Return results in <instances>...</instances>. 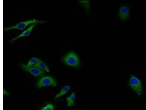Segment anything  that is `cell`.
I'll return each instance as SVG.
<instances>
[{"instance_id":"obj_6","label":"cell","mask_w":146,"mask_h":110,"mask_svg":"<svg viewBox=\"0 0 146 110\" xmlns=\"http://www.w3.org/2000/svg\"><path fill=\"white\" fill-rule=\"evenodd\" d=\"M118 15L121 20L125 21L130 16V8L126 5H122L120 7L118 11Z\"/></svg>"},{"instance_id":"obj_8","label":"cell","mask_w":146,"mask_h":110,"mask_svg":"<svg viewBox=\"0 0 146 110\" xmlns=\"http://www.w3.org/2000/svg\"><path fill=\"white\" fill-rule=\"evenodd\" d=\"M70 89H71V88L69 85H65V86H64L61 89L59 93L56 95L54 97L55 100H56V99H59L61 97L63 96L64 95L67 93L68 92L70 91Z\"/></svg>"},{"instance_id":"obj_13","label":"cell","mask_w":146,"mask_h":110,"mask_svg":"<svg viewBox=\"0 0 146 110\" xmlns=\"http://www.w3.org/2000/svg\"><path fill=\"white\" fill-rule=\"evenodd\" d=\"M82 3H83L84 5V7H85L86 10L89 13V11H90V2L89 1H82L81 2Z\"/></svg>"},{"instance_id":"obj_9","label":"cell","mask_w":146,"mask_h":110,"mask_svg":"<svg viewBox=\"0 0 146 110\" xmlns=\"http://www.w3.org/2000/svg\"><path fill=\"white\" fill-rule=\"evenodd\" d=\"M76 99V95L75 93H72L69 96L66 98L67 106L69 107H72L74 105L75 101Z\"/></svg>"},{"instance_id":"obj_2","label":"cell","mask_w":146,"mask_h":110,"mask_svg":"<svg viewBox=\"0 0 146 110\" xmlns=\"http://www.w3.org/2000/svg\"><path fill=\"white\" fill-rule=\"evenodd\" d=\"M128 86L131 89L135 92L138 95L140 96L143 92V86L141 80L136 76L131 74L130 76Z\"/></svg>"},{"instance_id":"obj_10","label":"cell","mask_w":146,"mask_h":110,"mask_svg":"<svg viewBox=\"0 0 146 110\" xmlns=\"http://www.w3.org/2000/svg\"><path fill=\"white\" fill-rule=\"evenodd\" d=\"M34 66L44 71L49 72L50 71L49 68L46 64V63L42 60H40L37 64L35 65Z\"/></svg>"},{"instance_id":"obj_1","label":"cell","mask_w":146,"mask_h":110,"mask_svg":"<svg viewBox=\"0 0 146 110\" xmlns=\"http://www.w3.org/2000/svg\"><path fill=\"white\" fill-rule=\"evenodd\" d=\"M64 63L67 66L77 68L80 66V58L75 52L71 51L65 55L62 58Z\"/></svg>"},{"instance_id":"obj_5","label":"cell","mask_w":146,"mask_h":110,"mask_svg":"<svg viewBox=\"0 0 146 110\" xmlns=\"http://www.w3.org/2000/svg\"><path fill=\"white\" fill-rule=\"evenodd\" d=\"M21 66L24 71L28 72L33 76L36 78L42 76L45 73V71L36 67L28 66L27 65L23 64H21Z\"/></svg>"},{"instance_id":"obj_12","label":"cell","mask_w":146,"mask_h":110,"mask_svg":"<svg viewBox=\"0 0 146 110\" xmlns=\"http://www.w3.org/2000/svg\"><path fill=\"white\" fill-rule=\"evenodd\" d=\"M54 106L53 104L52 103H48L43 107L40 110H54Z\"/></svg>"},{"instance_id":"obj_7","label":"cell","mask_w":146,"mask_h":110,"mask_svg":"<svg viewBox=\"0 0 146 110\" xmlns=\"http://www.w3.org/2000/svg\"><path fill=\"white\" fill-rule=\"evenodd\" d=\"M38 23H35L31 25L28 28H27V30L23 31L20 35H18V36L14 38L11 39L10 42H13L15 41V40H16L20 38L26 37H28L30 36L33 30V29L34 28L35 26H36V25Z\"/></svg>"},{"instance_id":"obj_3","label":"cell","mask_w":146,"mask_h":110,"mask_svg":"<svg viewBox=\"0 0 146 110\" xmlns=\"http://www.w3.org/2000/svg\"><path fill=\"white\" fill-rule=\"evenodd\" d=\"M57 82L54 78L49 76L42 77L36 83V86L38 88H42L47 86L56 87Z\"/></svg>"},{"instance_id":"obj_11","label":"cell","mask_w":146,"mask_h":110,"mask_svg":"<svg viewBox=\"0 0 146 110\" xmlns=\"http://www.w3.org/2000/svg\"><path fill=\"white\" fill-rule=\"evenodd\" d=\"M40 60H41L38 58L33 57L29 61L27 65L28 66H34L37 64Z\"/></svg>"},{"instance_id":"obj_14","label":"cell","mask_w":146,"mask_h":110,"mask_svg":"<svg viewBox=\"0 0 146 110\" xmlns=\"http://www.w3.org/2000/svg\"><path fill=\"white\" fill-rule=\"evenodd\" d=\"M3 95L5 96H8L10 95L9 92H8L6 90L4 89L3 92Z\"/></svg>"},{"instance_id":"obj_4","label":"cell","mask_w":146,"mask_h":110,"mask_svg":"<svg viewBox=\"0 0 146 110\" xmlns=\"http://www.w3.org/2000/svg\"><path fill=\"white\" fill-rule=\"evenodd\" d=\"M44 21H39L35 19H31L30 20L22 21L17 23V24L14 26H11L5 28L4 30L5 31H9L11 30H23L25 29L27 26L32 25L33 23H44Z\"/></svg>"}]
</instances>
